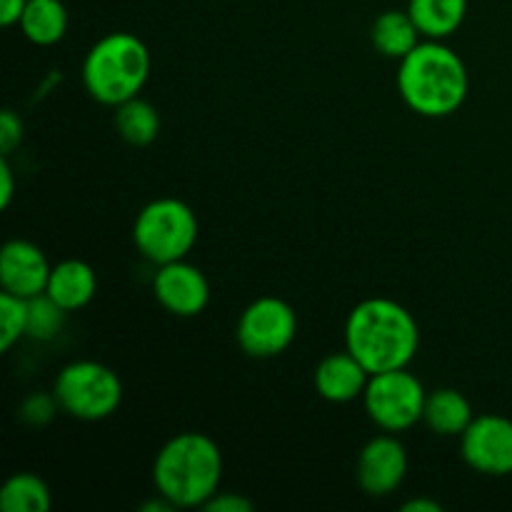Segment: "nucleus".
<instances>
[{
    "label": "nucleus",
    "instance_id": "1",
    "mask_svg": "<svg viewBox=\"0 0 512 512\" xmlns=\"http://www.w3.org/2000/svg\"><path fill=\"white\" fill-rule=\"evenodd\" d=\"M420 345L413 313L390 298H368L355 305L345 323V348L370 375L408 368Z\"/></svg>",
    "mask_w": 512,
    "mask_h": 512
},
{
    "label": "nucleus",
    "instance_id": "2",
    "mask_svg": "<svg viewBox=\"0 0 512 512\" xmlns=\"http://www.w3.org/2000/svg\"><path fill=\"white\" fill-rule=\"evenodd\" d=\"M470 78L463 58L443 40H420L398 70V90L405 105L425 118L458 113L468 98Z\"/></svg>",
    "mask_w": 512,
    "mask_h": 512
},
{
    "label": "nucleus",
    "instance_id": "3",
    "mask_svg": "<svg viewBox=\"0 0 512 512\" xmlns=\"http://www.w3.org/2000/svg\"><path fill=\"white\" fill-rule=\"evenodd\" d=\"M223 455L203 433H180L160 448L153 463L155 493L175 508H203L220 490Z\"/></svg>",
    "mask_w": 512,
    "mask_h": 512
},
{
    "label": "nucleus",
    "instance_id": "4",
    "mask_svg": "<svg viewBox=\"0 0 512 512\" xmlns=\"http://www.w3.org/2000/svg\"><path fill=\"white\" fill-rule=\"evenodd\" d=\"M150 78L148 45L133 33H110L88 50L83 63V83L90 98L118 108L140 95Z\"/></svg>",
    "mask_w": 512,
    "mask_h": 512
},
{
    "label": "nucleus",
    "instance_id": "5",
    "mask_svg": "<svg viewBox=\"0 0 512 512\" xmlns=\"http://www.w3.org/2000/svg\"><path fill=\"white\" fill-rule=\"evenodd\" d=\"M198 240V218L188 203L160 198L145 205L133 225V243L145 260L155 265L188 258Z\"/></svg>",
    "mask_w": 512,
    "mask_h": 512
},
{
    "label": "nucleus",
    "instance_id": "6",
    "mask_svg": "<svg viewBox=\"0 0 512 512\" xmlns=\"http://www.w3.org/2000/svg\"><path fill=\"white\" fill-rule=\"evenodd\" d=\"M53 393L63 413L85 423L110 418L123 403V383L118 373L95 360H75L65 365L55 378Z\"/></svg>",
    "mask_w": 512,
    "mask_h": 512
},
{
    "label": "nucleus",
    "instance_id": "7",
    "mask_svg": "<svg viewBox=\"0 0 512 512\" xmlns=\"http://www.w3.org/2000/svg\"><path fill=\"white\" fill-rule=\"evenodd\" d=\"M425 398L423 383L408 368L370 375L363 393L370 420L385 433H403L418 425L425 413Z\"/></svg>",
    "mask_w": 512,
    "mask_h": 512
},
{
    "label": "nucleus",
    "instance_id": "8",
    "mask_svg": "<svg viewBox=\"0 0 512 512\" xmlns=\"http://www.w3.org/2000/svg\"><path fill=\"white\" fill-rule=\"evenodd\" d=\"M235 335L250 358H275L293 345L298 335V315L285 300L273 295L258 298L243 310Z\"/></svg>",
    "mask_w": 512,
    "mask_h": 512
},
{
    "label": "nucleus",
    "instance_id": "9",
    "mask_svg": "<svg viewBox=\"0 0 512 512\" xmlns=\"http://www.w3.org/2000/svg\"><path fill=\"white\" fill-rule=\"evenodd\" d=\"M460 453L475 473L503 478L512 473V420L503 415L473 418L460 435Z\"/></svg>",
    "mask_w": 512,
    "mask_h": 512
},
{
    "label": "nucleus",
    "instance_id": "10",
    "mask_svg": "<svg viewBox=\"0 0 512 512\" xmlns=\"http://www.w3.org/2000/svg\"><path fill=\"white\" fill-rule=\"evenodd\" d=\"M153 293L155 300L178 318H195L210 303L208 278L188 260L158 265V273L153 278Z\"/></svg>",
    "mask_w": 512,
    "mask_h": 512
},
{
    "label": "nucleus",
    "instance_id": "11",
    "mask_svg": "<svg viewBox=\"0 0 512 512\" xmlns=\"http://www.w3.org/2000/svg\"><path fill=\"white\" fill-rule=\"evenodd\" d=\"M408 475V453L393 433L370 440L358 458V485L370 498H385L403 485Z\"/></svg>",
    "mask_w": 512,
    "mask_h": 512
},
{
    "label": "nucleus",
    "instance_id": "12",
    "mask_svg": "<svg viewBox=\"0 0 512 512\" xmlns=\"http://www.w3.org/2000/svg\"><path fill=\"white\" fill-rule=\"evenodd\" d=\"M53 265L48 263L43 250L30 240H8L0 253V285L5 293L18 298H35L48 288V278Z\"/></svg>",
    "mask_w": 512,
    "mask_h": 512
},
{
    "label": "nucleus",
    "instance_id": "13",
    "mask_svg": "<svg viewBox=\"0 0 512 512\" xmlns=\"http://www.w3.org/2000/svg\"><path fill=\"white\" fill-rule=\"evenodd\" d=\"M368 380L370 373L348 348L343 353H330L328 358L320 360L313 375L315 390H318L320 398L338 405L363 398Z\"/></svg>",
    "mask_w": 512,
    "mask_h": 512
},
{
    "label": "nucleus",
    "instance_id": "14",
    "mask_svg": "<svg viewBox=\"0 0 512 512\" xmlns=\"http://www.w3.org/2000/svg\"><path fill=\"white\" fill-rule=\"evenodd\" d=\"M95 290H98L95 270L90 268L88 263H83V260L70 258L53 265L45 293H48L60 308L73 313V310L85 308V305L95 298Z\"/></svg>",
    "mask_w": 512,
    "mask_h": 512
},
{
    "label": "nucleus",
    "instance_id": "15",
    "mask_svg": "<svg viewBox=\"0 0 512 512\" xmlns=\"http://www.w3.org/2000/svg\"><path fill=\"white\" fill-rule=\"evenodd\" d=\"M473 418L475 415L473 408H470V400L458 390L438 388L425 398L423 423L433 433L443 435V438H455V435L460 438L468 430V425L473 423Z\"/></svg>",
    "mask_w": 512,
    "mask_h": 512
},
{
    "label": "nucleus",
    "instance_id": "16",
    "mask_svg": "<svg viewBox=\"0 0 512 512\" xmlns=\"http://www.w3.org/2000/svg\"><path fill=\"white\" fill-rule=\"evenodd\" d=\"M420 38H423V33L410 18L408 10H385L375 18L373 28H370V40H373L375 50L385 58L403 60L420 43Z\"/></svg>",
    "mask_w": 512,
    "mask_h": 512
},
{
    "label": "nucleus",
    "instance_id": "17",
    "mask_svg": "<svg viewBox=\"0 0 512 512\" xmlns=\"http://www.w3.org/2000/svg\"><path fill=\"white\" fill-rule=\"evenodd\" d=\"M408 13L423 38L445 40L463 25L468 0H408Z\"/></svg>",
    "mask_w": 512,
    "mask_h": 512
},
{
    "label": "nucleus",
    "instance_id": "18",
    "mask_svg": "<svg viewBox=\"0 0 512 512\" xmlns=\"http://www.w3.org/2000/svg\"><path fill=\"white\" fill-rule=\"evenodd\" d=\"M20 30L33 45H55L68 30V10L63 0H28L20 18Z\"/></svg>",
    "mask_w": 512,
    "mask_h": 512
},
{
    "label": "nucleus",
    "instance_id": "19",
    "mask_svg": "<svg viewBox=\"0 0 512 512\" xmlns=\"http://www.w3.org/2000/svg\"><path fill=\"white\" fill-rule=\"evenodd\" d=\"M115 130L125 143L135 148H145L153 143L160 133V115L153 103L143 100L140 95L125 100L115 108Z\"/></svg>",
    "mask_w": 512,
    "mask_h": 512
},
{
    "label": "nucleus",
    "instance_id": "20",
    "mask_svg": "<svg viewBox=\"0 0 512 512\" xmlns=\"http://www.w3.org/2000/svg\"><path fill=\"white\" fill-rule=\"evenodd\" d=\"M53 505L50 488L35 473H15L0 488L3 512H48Z\"/></svg>",
    "mask_w": 512,
    "mask_h": 512
},
{
    "label": "nucleus",
    "instance_id": "21",
    "mask_svg": "<svg viewBox=\"0 0 512 512\" xmlns=\"http://www.w3.org/2000/svg\"><path fill=\"white\" fill-rule=\"evenodd\" d=\"M65 313H68V310L60 308L48 293L30 298L28 300V333H25V338L38 340V343H48V340H53L55 335L63 330Z\"/></svg>",
    "mask_w": 512,
    "mask_h": 512
},
{
    "label": "nucleus",
    "instance_id": "22",
    "mask_svg": "<svg viewBox=\"0 0 512 512\" xmlns=\"http://www.w3.org/2000/svg\"><path fill=\"white\" fill-rule=\"evenodd\" d=\"M28 333V300L13 293H0V350L8 353Z\"/></svg>",
    "mask_w": 512,
    "mask_h": 512
},
{
    "label": "nucleus",
    "instance_id": "23",
    "mask_svg": "<svg viewBox=\"0 0 512 512\" xmlns=\"http://www.w3.org/2000/svg\"><path fill=\"white\" fill-rule=\"evenodd\" d=\"M60 410L58 398L53 395H45V393H33L20 403V418L25 420L28 425H48L50 420L55 418V413Z\"/></svg>",
    "mask_w": 512,
    "mask_h": 512
},
{
    "label": "nucleus",
    "instance_id": "24",
    "mask_svg": "<svg viewBox=\"0 0 512 512\" xmlns=\"http://www.w3.org/2000/svg\"><path fill=\"white\" fill-rule=\"evenodd\" d=\"M23 143V120L15 110H3L0 115V155L8 158L18 145Z\"/></svg>",
    "mask_w": 512,
    "mask_h": 512
},
{
    "label": "nucleus",
    "instance_id": "25",
    "mask_svg": "<svg viewBox=\"0 0 512 512\" xmlns=\"http://www.w3.org/2000/svg\"><path fill=\"white\" fill-rule=\"evenodd\" d=\"M203 508L210 512H250L253 510V503L238 493H220L218 490Z\"/></svg>",
    "mask_w": 512,
    "mask_h": 512
},
{
    "label": "nucleus",
    "instance_id": "26",
    "mask_svg": "<svg viewBox=\"0 0 512 512\" xmlns=\"http://www.w3.org/2000/svg\"><path fill=\"white\" fill-rule=\"evenodd\" d=\"M15 195V178H13V168H10L8 158L0 160V208L8 210L10 203H13Z\"/></svg>",
    "mask_w": 512,
    "mask_h": 512
},
{
    "label": "nucleus",
    "instance_id": "27",
    "mask_svg": "<svg viewBox=\"0 0 512 512\" xmlns=\"http://www.w3.org/2000/svg\"><path fill=\"white\" fill-rule=\"evenodd\" d=\"M25 5H28V0H0V23H3L5 28L18 25L25 13Z\"/></svg>",
    "mask_w": 512,
    "mask_h": 512
},
{
    "label": "nucleus",
    "instance_id": "28",
    "mask_svg": "<svg viewBox=\"0 0 512 512\" xmlns=\"http://www.w3.org/2000/svg\"><path fill=\"white\" fill-rule=\"evenodd\" d=\"M403 510L405 512H443V505L428 498H415V500H408V503L403 505Z\"/></svg>",
    "mask_w": 512,
    "mask_h": 512
}]
</instances>
